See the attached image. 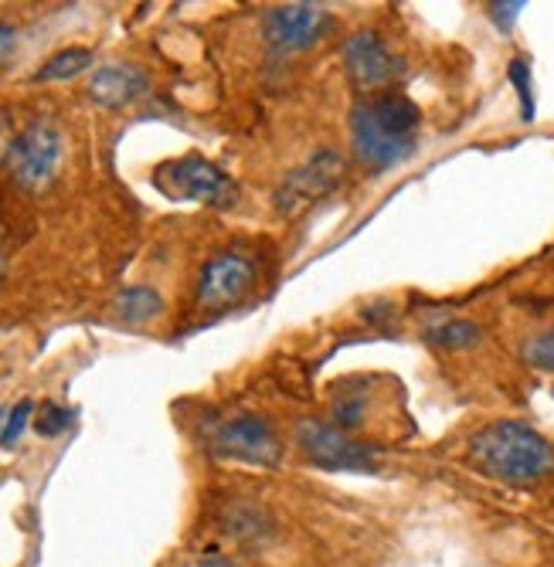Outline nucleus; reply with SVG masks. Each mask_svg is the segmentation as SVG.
<instances>
[{
    "mask_svg": "<svg viewBox=\"0 0 554 567\" xmlns=\"http://www.w3.org/2000/svg\"><path fill=\"white\" fill-rule=\"evenodd\" d=\"M422 113L419 106L401 92H378L361 99L350 116L355 130V150L365 167L391 171L401 161H409L419 143Z\"/></svg>",
    "mask_w": 554,
    "mask_h": 567,
    "instance_id": "f257e3e1",
    "label": "nucleus"
},
{
    "mask_svg": "<svg viewBox=\"0 0 554 567\" xmlns=\"http://www.w3.org/2000/svg\"><path fill=\"white\" fill-rule=\"evenodd\" d=\"M473 466L503 483H537L554 473L551 442L524 422H493L470 439Z\"/></svg>",
    "mask_w": 554,
    "mask_h": 567,
    "instance_id": "f03ea898",
    "label": "nucleus"
},
{
    "mask_svg": "<svg viewBox=\"0 0 554 567\" xmlns=\"http://www.w3.org/2000/svg\"><path fill=\"white\" fill-rule=\"evenodd\" d=\"M296 445L317 470L327 473H371L381 458V449L371 442H358L350 432L307 419L296 429Z\"/></svg>",
    "mask_w": 554,
    "mask_h": 567,
    "instance_id": "7ed1b4c3",
    "label": "nucleus"
},
{
    "mask_svg": "<svg viewBox=\"0 0 554 567\" xmlns=\"http://www.w3.org/2000/svg\"><path fill=\"white\" fill-rule=\"evenodd\" d=\"M154 184L171 200H197L212 204V208H232L238 200V187L232 184V177L205 157H184L164 164L154 174Z\"/></svg>",
    "mask_w": 554,
    "mask_h": 567,
    "instance_id": "20e7f679",
    "label": "nucleus"
},
{
    "mask_svg": "<svg viewBox=\"0 0 554 567\" xmlns=\"http://www.w3.org/2000/svg\"><path fill=\"white\" fill-rule=\"evenodd\" d=\"M62 157H65L62 133L52 123L38 120V123L24 126L18 133V140L11 146V157H8V171L21 187L38 190V187L55 181V174L62 167Z\"/></svg>",
    "mask_w": 554,
    "mask_h": 567,
    "instance_id": "39448f33",
    "label": "nucleus"
},
{
    "mask_svg": "<svg viewBox=\"0 0 554 567\" xmlns=\"http://www.w3.org/2000/svg\"><path fill=\"white\" fill-rule=\"evenodd\" d=\"M343 181V157L337 150H320L307 164H299L296 171H289L283 177V184L276 187V212L283 218H296L320 197H327L337 184Z\"/></svg>",
    "mask_w": 554,
    "mask_h": 567,
    "instance_id": "423d86ee",
    "label": "nucleus"
},
{
    "mask_svg": "<svg viewBox=\"0 0 554 567\" xmlns=\"http://www.w3.org/2000/svg\"><path fill=\"white\" fill-rule=\"evenodd\" d=\"M212 449L225 458H238V462H252V466H276L283 445L279 435L273 432V425L263 415H238L228 419L225 425H218V432L212 435Z\"/></svg>",
    "mask_w": 554,
    "mask_h": 567,
    "instance_id": "0eeeda50",
    "label": "nucleus"
},
{
    "mask_svg": "<svg viewBox=\"0 0 554 567\" xmlns=\"http://www.w3.org/2000/svg\"><path fill=\"white\" fill-rule=\"evenodd\" d=\"M334 28L330 14L317 4H283L273 8L263 21L266 41L279 55H296V51H307L317 41L327 38V31Z\"/></svg>",
    "mask_w": 554,
    "mask_h": 567,
    "instance_id": "6e6552de",
    "label": "nucleus"
},
{
    "mask_svg": "<svg viewBox=\"0 0 554 567\" xmlns=\"http://www.w3.org/2000/svg\"><path fill=\"white\" fill-rule=\"evenodd\" d=\"M343 69L358 89H381L401 72V62L375 31H358L343 41Z\"/></svg>",
    "mask_w": 554,
    "mask_h": 567,
    "instance_id": "1a4fd4ad",
    "label": "nucleus"
},
{
    "mask_svg": "<svg viewBox=\"0 0 554 567\" xmlns=\"http://www.w3.org/2000/svg\"><path fill=\"white\" fill-rule=\"evenodd\" d=\"M252 286H256V262L245 259V255H218L201 272L197 306L222 309L228 302H238Z\"/></svg>",
    "mask_w": 554,
    "mask_h": 567,
    "instance_id": "9d476101",
    "label": "nucleus"
},
{
    "mask_svg": "<svg viewBox=\"0 0 554 567\" xmlns=\"http://www.w3.org/2000/svg\"><path fill=\"white\" fill-rule=\"evenodd\" d=\"M143 92H146V75L136 65H106L89 82L92 102H99V106H106V110H123Z\"/></svg>",
    "mask_w": 554,
    "mask_h": 567,
    "instance_id": "9b49d317",
    "label": "nucleus"
},
{
    "mask_svg": "<svg viewBox=\"0 0 554 567\" xmlns=\"http://www.w3.org/2000/svg\"><path fill=\"white\" fill-rule=\"evenodd\" d=\"M164 309V299L157 289L150 286H130L116 296V317L126 323H143V320H154Z\"/></svg>",
    "mask_w": 554,
    "mask_h": 567,
    "instance_id": "f8f14e48",
    "label": "nucleus"
},
{
    "mask_svg": "<svg viewBox=\"0 0 554 567\" xmlns=\"http://www.w3.org/2000/svg\"><path fill=\"white\" fill-rule=\"evenodd\" d=\"M92 65V51L89 48H65L59 55L48 59L41 69H38V82H62V79H75L82 75L85 69Z\"/></svg>",
    "mask_w": 554,
    "mask_h": 567,
    "instance_id": "ddd939ff",
    "label": "nucleus"
},
{
    "mask_svg": "<svg viewBox=\"0 0 554 567\" xmlns=\"http://www.w3.org/2000/svg\"><path fill=\"white\" fill-rule=\"evenodd\" d=\"M425 337H429V343H435V347L460 350V347H473V343H480L483 330H480L476 323H470V320H445V323L432 327Z\"/></svg>",
    "mask_w": 554,
    "mask_h": 567,
    "instance_id": "4468645a",
    "label": "nucleus"
},
{
    "mask_svg": "<svg viewBox=\"0 0 554 567\" xmlns=\"http://www.w3.org/2000/svg\"><path fill=\"white\" fill-rule=\"evenodd\" d=\"M334 422H337V429H343V432L358 429V425L365 422V394L355 391L350 384H347L343 391H337V398H334Z\"/></svg>",
    "mask_w": 554,
    "mask_h": 567,
    "instance_id": "2eb2a0df",
    "label": "nucleus"
},
{
    "mask_svg": "<svg viewBox=\"0 0 554 567\" xmlns=\"http://www.w3.org/2000/svg\"><path fill=\"white\" fill-rule=\"evenodd\" d=\"M507 75H511V82H514V89H517V95H521V120H524V123H531V120H534L531 65H527L524 59H514V62H511V69H507Z\"/></svg>",
    "mask_w": 554,
    "mask_h": 567,
    "instance_id": "dca6fc26",
    "label": "nucleus"
},
{
    "mask_svg": "<svg viewBox=\"0 0 554 567\" xmlns=\"http://www.w3.org/2000/svg\"><path fill=\"white\" fill-rule=\"evenodd\" d=\"M34 425H38V435L52 439V435H59V432H65L72 425V411L62 408V404H44L38 411V422Z\"/></svg>",
    "mask_w": 554,
    "mask_h": 567,
    "instance_id": "f3484780",
    "label": "nucleus"
},
{
    "mask_svg": "<svg viewBox=\"0 0 554 567\" xmlns=\"http://www.w3.org/2000/svg\"><path fill=\"white\" fill-rule=\"evenodd\" d=\"M31 415H34V404L24 398V401H18L14 408H11V415H8V429H4V435H0V445H14L18 439H21V432L28 429V422H31Z\"/></svg>",
    "mask_w": 554,
    "mask_h": 567,
    "instance_id": "a211bd4d",
    "label": "nucleus"
},
{
    "mask_svg": "<svg viewBox=\"0 0 554 567\" xmlns=\"http://www.w3.org/2000/svg\"><path fill=\"white\" fill-rule=\"evenodd\" d=\"M524 357H527V364H534V368L554 371V330H547V333L534 337V340L527 343Z\"/></svg>",
    "mask_w": 554,
    "mask_h": 567,
    "instance_id": "6ab92c4d",
    "label": "nucleus"
},
{
    "mask_svg": "<svg viewBox=\"0 0 554 567\" xmlns=\"http://www.w3.org/2000/svg\"><path fill=\"white\" fill-rule=\"evenodd\" d=\"M14 140H18V130H14V116H11L8 110H0V164H8Z\"/></svg>",
    "mask_w": 554,
    "mask_h": 567,
    "instance_id": "aec40b11",
    "label": "nucleus"
},
{
    "mask_svg": "<svg viewBox=\"0 0 554 567\" xmlns=\"http://www.w3.org/2000/svg\"><path fill=\"white\" fill-rule=\"evenodd\" d=\"M521 11H524V4H490V18L496 21L500 31H511V24L517 21Z\"/></svg>",
    "mask_w": 554,
    "mask_h": 567,
    "instance_id": "412c9836",
    "label": "nucleus"
},
{
    "mask_svg": "<svg viewBox=\"0 0 554 567\" xmlns=\"http://www.w3.org/2000/svg\"><path fill=\"white\" fill-rule=\"evenodd\" d=\"M14 44H18V31H14V24L0 21V62H4V59L11 55Z\"/></svg>",
    "mask_w": 554,
    "mask_h": 567,
    "instance_id": "4be33fe9",
    "label": "nucleus"
},
{
    "mask_svg": "<svg viewBox=\"0 0 554 567\" xmlns=\"http://www.w3.org/2000/svg\"><path fill=\"white\" fill-rule=\"evenodd\" d=\"M197 567H238V564L228 560V557H208V560H201Z\"/></svg>",
    "mask_w": 554,
    "mask_h": 567,
    "instance_id": "5701e85b",
    "label": "nucleus"
},
{
    "mask_svg": "<svg viewBox=\"0 0 554 567\" xmlns=\"http://www.w3.org/2000/svg\"><path fill=\"white\" fill-rule=\"evenodd\" d=\"M8 415H11V408H0V435L8 429Z\"/></svg>",
    "mask_w": 554,
    "mask_h": 567,
    "instance_id": "b1692460",
    "label": "nucleus"
},
{
    "mask_svg": "<svg viewBox=\"0 0 554 567\" xmlns=\"http://www.w3.org/2000/svg\"><path fill=\"white\" fill-rule=\"evenodd\" d=\"M0 235H4V225H0Z\"/></svg>",
    "mask_w": 554,
    "mask_h": 567,
    "instance_id": "393cba45",
    "label": "nucleus"
},
{
    "mask_svg": "<svg viewBox=\"0 0 554 567\" xmlns=\"http://www.w3.org/2000/svg\"><path fill=\"white\" fill-rule=\"evenodd\" d=\"M0 272H4V266H0Z\"/></svg>",
    "mask_w": 554,
    "mask_h": 567,
    "instance_id": "a878e982",
    "label": "nucleus"
}]
</instances>
